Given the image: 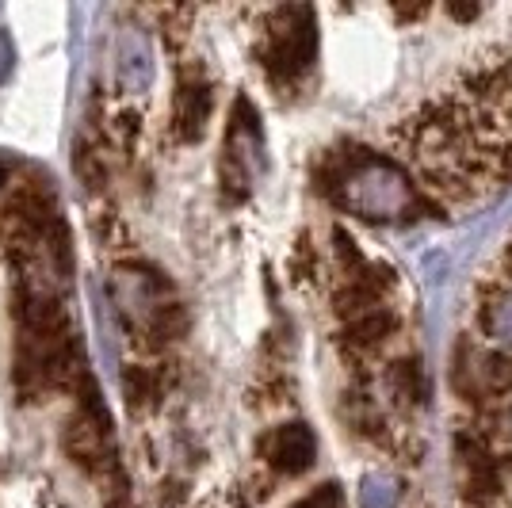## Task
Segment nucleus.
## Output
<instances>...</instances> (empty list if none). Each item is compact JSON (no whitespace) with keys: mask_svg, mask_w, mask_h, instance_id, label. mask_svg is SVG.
I'll list each match as a JSON object with an SVG mask.
<instances>
[{"mask_svg":"<svg viewBox=\"0 0 512 508\" xmlns=\"http://www.w3.org/2000/svg\"><path fill=\"white\" fill-rule=\"evenodd\" d=\"M341 203L367 222H406L425 207L409 172L386 157H360L344 169Z\"/></svg>","mask_w":512,"mask_h":508,"instance_id":"f257e3e1","label":"nucleus"},{"mask_svg":"<svg viewBox=\"0 0 512 508\" xmlns=\"http://www.w3.org/2000/svg\"><path fill=\"white\" fill-rule=\"evenodd\" d=\"M276 27L268 31V43H264V69L272 73V81H295L302 77L314 54H318V27L310 8H287L276 16Z\"/></svg>","mask_w":512,"mask_h":508,"instance_id":"f03ea898","label":"nucleus"},{"mask_svg":"<svg viewBox=\"0 0 512 508\" xmlns=\"http://www.w3.org/2000/svg\"><path fill=\"white\" fill-rule=\"evenodd\" d=\"M81 390H85L81 409L65 424V451H69V459H77V463L85 466V470H92V474H107V470H115L111 421H107L104 405H100L96 386H88V379H85Z\"/></svg>","mask_w":512,"mask_h":508,"instance_id":"7ed1b4c3","label":"nucleus"},{"mask_svg":"<svg viewBox=\"0 0 512 508\" xmlns=\"http://www.w3.org/2000/svg\"><path fill=\"white\" fill-rule=\"evenodd\" d=\"M264 142H260V119L249 100H237L234 119L226 130V146H222V188L230 191L234 199L249 195L256 169L264 165Z\"/></svg>","mask_w":512,"mask_h":508,"instance_id":"20e7f679","label":"nucleus"},{"mask_svg":"<svg viewBox=\"0 0 512 508\" xmlns=\"http://www.w3.org/2000/svg\"><path fill=\"white\" fill-rule=\"evenodd\" d=\"M260 455H264V463L272 466V470L295 478V474H306V470L314 466V459H318V436H314L310 424H302V421L279 424V428H272V432L264 436Z\"/></svg>","mask_w":512,"mask_h":508,"instance_id":"39448f33","label":"nucleus"},{"mask_svg":"<svg viewBox=\"0 0 512 508\" xmlns=\"http://www.w3.org/2000/svg\"><path fill=\"white\" fill-rule=\"evenodd\" d=\"M211 111H214L211 81L203 73H184L180 85H176V130H180V138L195 142L207 130V123H211Z\"/></svg>","mask_w":512,"mask_h":508,"instance_id":"423d86ee","label":"nucleus"},{"mask_svg":"<svg viewBox=\"0 0 512 508\" xmlns=\"http://www.w3.org/2000/svg\"><path fill=\"white\" fill-rule=\"evenodd\" d=\"M467 371H470V382H474L478 394L497 398V394L512 390V360L505 356V352H482V356L470 360Z\"/></svg>","mask_w":512,"mask_h":508,"instance_id":"0eeeda50","label":"nucleus"},{"mask_svg":"<svg viewBox=\"0 0 512 508\" xmlns=\"http://www.w3.org/2000/svg\"><path fill=\"white\" fill-rule=\"evenodd\" d=\"M394 314L390 310H383V306H375V310H367V314H360V318L348 321V329H344V340L352 344V348H379L390 333H394Z\"/></svg>","mask_w":512,"mask_h":508,"instance_id":"6e6552de","label":"nucleus"},{"mask_svg":"<svg viewBox=\"0 0 512 508\" xmlns=\"http://www.w3.org/2000/svg\"><path fill=\"white\" fill-rule=\"evenodd\" d=\"M482 329L493 344H501L505 352H512V283L501 287L497 295L486 298L482 306Z\"/></svg>","mask_w":512,"mask_h":508,"instance_id":"1a4fd4ad","label":"nucleus"},{"mask_svg":"<svg viewBox=\"0 0 512 508\" xmlns=\"http://www.w3.org/2000/svg\"><path fill=\"white\" fill-rule=\"evenodd\" d=\"M402 478L386 474V470H371L360 478V489H356V501L360 508H398L402 505Z\"/></svg>","mask_w":512,"mask_h":508,"instance_id":"9d476101","label":"nucleus"},{"mask_svg":"<svg viewBox=\"0 0 512 508\" xmlns=\"http://www.w3.org/2000/svg\"><path fill=\"white\" fill-rule=\"evenodd\" d=\"M386 386L394 398L402 402H421L425 398V371L417 360H398L390 371H386Z\"/></svg>","mask_w":512,"mask_h":508,"instance_id":"9b49d317","label":"nucleus"},{"mask_svg":"<svg viewBox=\"0 0 512 508\" xmlns=\"http://www.w3.org/2000/svg\"><path fill=\"white\" fill-rule=\"evenodd\" d=\"M123 386H127V394L134 405H146L157 398V375H153L150 367H130Z\"/></svg>","mask_w":512,"mask_h":508,"instance_id":"f8f14e48","label":"nucleus"},{"mask_svg":"<svg viewBox=\"0 0 512 508\" xmlns=\"http://www.w3.org/2000/svg\"><path fill=\"white\" fill-rule=\"evenodd\" d=\"M291 508H344V497H341V486H318L314 493H306L299 505H291Z\"/></svg>","mask_w":512,"mask_h":508,"instance_id":"ddd939ff","label":"nucleus"}]
</instances>
